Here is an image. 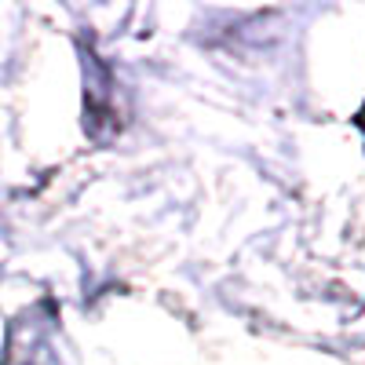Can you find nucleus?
Masks as SVG:
<instances>
[{
    "label": "nucleus",
    "instance_id": "1",
    "mask_svg": "<svg viewBox=\"0 0 365 365\" xmlns=\"http://www.w3.org/2000/svg\"><path fill=\"white\" fill-rule=\"evenodd\" d=\"M358 125L365 128V106H361V113H358Z\"/></svg>",
    "mask_w": 365,
    "mask_h": 365
}]
</instances>
